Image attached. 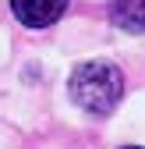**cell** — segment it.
Wrapping results in <instances>:
<instances>
[{
  "instance_id": "6da1fadb",
  "label": "cell",
  "mask_w": 145,
  "mask_h": 149,
  "mask_svg": "<svg viewBox=\"0 0 145 149\" xmlns=\"http://www.w3.org/2000/svg\"><path fill=\"white\" fill-rule=\"evenodd\" d=\"M67 92L85 114H110L124 96V74L110 61H85L71 71Z\"/></svg>"
},
{
  "instance_id": "277c9868",
  "label": "cell",
  "mask_w": 145,
  "mask_h": 149,
  "mask_svg": "<svg viewBox=\"0 0 145 149\" xmlns=\"http://www.w3.org/2000/svg\"><path fill=\"white\" fill-rule=\"evenodd\" d=\"M124 149H145V146H124Z\"/></svg>"
},
{
  "instance_id": "7a4b0ae2",
  "label": "cell",
  "mask_w": 145,
  "mask_h": 149,
  "mask_svg": "<svg viewBox=\"0 0 145 149\" xmlns=\"http://www.w3.org/2000/svg\"><path fill=\"white\" fill-rule=\"evenodd\" d=\"M14 18L25 29H50L67 11V0H11Z\"/></svg>"
},
{
  "instance_id": "3957f363",
  "label": "cell",
  "mask_w": 145,
  "mask_h": 149,
  "mask_svg": "<svg viewBox=\"0 0 145 149\" xmlns=\"http://www.w3.org/2000/svg\"><path fill=\"white\" fill-rule=\"evenodd\" d=\"M110 18L124 32H145V0H113Z\"/></svg>"
}]
</instances>
